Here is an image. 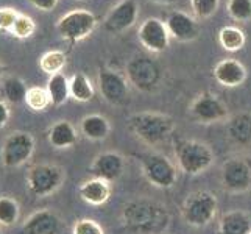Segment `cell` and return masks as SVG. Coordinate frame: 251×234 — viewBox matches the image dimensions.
Returning a JSON list of instances; mask_svg holds the SVG:
<instances>
[{"label":"cell","mask_w":251,"mask_h":234,"mask_svg":"<svg viewBox=\"0 0 251 234\" xmlns=\"http://www.w3.org/2000/svg\"><path fill=\"white\" fill-rule=\"evenodd\" d=\"M124 220L128 228L137 233H153L167 227L166 208L149 202H133L124 208Z\"/></svg>","instance_id":"1"},{"label":"cell","mask_w":251,"mask_h":234,"mask_svg":"<svg viewBox=\"0 0 251 234\" xmlns=\"http://www.w3.org/2000/svg\"><path fill=\"white\" fill-rule=\"evenodd\" d=\"M131 133L147 145H158L172 134L175 124L169 116L156 112H141L128 119Z\"/></svg>","instance_id":"2"},{"label":"cell","mask_w":251,"mask_h":234,"mask_svg":"<svg viewBox=\"0 0 251 234\" xmlns=\"http://www.w3.org/2000/svg\"><path fill=\"white\" fill-rule=\"evenodd\" d=\"M176 162L181 172L189 173V175H198L209 169L215 155L207 144L200 141H181L175 147Z\"/></svg>","instance_id":"3"},{"label":"cell","mask_w":251,"mask_h":234,"mask_svg":"<svg viewBox=\"0 0 251 234\" xmlns=\"http://www.w3.org/2000/svg\"><path fill=\"white\" fill-rule=\"evenodd\" d=\"M219 209V202L209 190H197L187 195L183 203V217L192 227L201 228L209 225Z\"/></svg>","instance_id":"4"},{"label":"cell","mask_w":251,"mask_h":234,"mask_svg":"<svg viewBox=\"0 0 251 234\" xmlns=\"http://www.w3.org/2000/svg\"><path fill=\"white\" fill-rule=\"evenodd\" d=\"M66 172L56 164H36L27 172V187L34 197H49L64 184Z\"/></svg>","instance_id":"5"},{"label":"cell","mask_w":251,"mask_h":234,"mask_svg":"<svg viewBox=\"0 0 251 234\" xmlns=\"http://www.w3.org/2000/svg\"><path fill=\"white\" fill-rule=\"evenodd\" d=\"M141 167L147 181L159 189H170L178 180L175 164L161 153L141 155Z\"/></svg>","instance_id":"6"},{"label":"cell","mask_w":251,"mask_h":234,"mask_svg":"<svg viewBox=\"0 0 251 234\" xmlns=\"http://www.w3.org/2000/svg\"><path fill=\"white\" fill-rule=\"evenodd\" d=\"M95 25H97V19L91 11L76 8V10L69 11L59 17L56 30L63 39L78 42L91 36L92 31L95 30Z\"/></svg>","instance_id":"7"},{"label":"cell","mask_w":251,"mask_h":234,"mask_svg":"<svg viewBox=\"0 0 251 234\" xmlns=\"http://www.w3.org/2000/svg\"><path fill=\"white\" fill-rule=\"evenodd\" d=\"M34 153V137L25 131H14L3 141L0 150V159L8 169L24 166Z\"/></svg>","instance_id":"8"},{"label":"cell","mask_w":251,"mask_h":234,"mask_svg":"<svg viewBox=\"0 0 251 234\" xmlns=\"http://www.w3.org/2000/svg\"><path fill=\"white\" fill-rule=\"evenodd\" d=\"M222 184L229 192L242 194L251 187V167L245 159L229 158L223 162L222 170Z\"/></svg>","instance_id":"9"},{"label":"cell","mask_w":251,"mask_h":234,"mask_svg":"<svg viewBox=\"0 0 251 234\" xmlns=\"http://www.w3.org/2000/svg\"><path fill=\"white\" fill-rule=\"evenodd\" d=\"M99 89L109 105L120 106L128 100V81L122 74H119L112 69H101L99 72Z\"/></svg>","instance_id":"10"},{"label":"cell","mask_w":251,"mask_h":234,"mask_svg":"<svg viewBox=\"0 0 251 234\" xmlns=\"http://www.w3.org/2000/svg\"><path fill=\"white\" fill-rule=\"evenodd\" d=\"M137 38L147 50L159 53V52H164L169 47L170 34L164 21L158 19V17H147L141 24Z\"/></svg>","instance_id":"11"},{"label":"cell","mask_w":251,"mask_h":234,"mask_svg":"<svg viewBox=\"0 0 251 234\" xmlns=\"http://www.w3.org/2000/svg\"><path fill=\"white\" fill-rule=\"evenodd\" d=\"M190 112L203 124H212L228 117V106L212 94H201L190 105Z\"/></svg>","instance_id":"12"},{"label":"cell","mask_w":251,"mask_h":234,"mask_svg":"<svg viewBox=\"0 0 251 234\" xmlns=\"http://www.w3.org/2000/svg\"><path fill=\"white\" fill-rule=\"evenodd\" d=\"M139 14V6L134 0H122L117 3L105 19V28L109 33H124L129 30L137 21Z\"/></svg>","instance_id":"13"},{"label":"cell","mask_w":251,"mask_h":234,"mask_svg":"<svg viewBox=\"0 0 251 234\" xmlns=\"http://www.w3.org/2000/svg\"><path fill=\"white\" fill-rule=\"evenodd\" d=\"M125 169V159L122 155L116 152H103L97 155L92 161L91 172L94 177L106 180V181H116L124 173Z\"/></svg>","instance_id":"14"},{"label":"cell","mask_w":251,"mask_h":234,"mask_svg":"<svg viewBox=\"0 0 251 234\" xmlns=\"http://www.w3.org/2000/svg\"><path fill=\"white\" fill-rule=\"evenodd\" d=\"M212 75L215 81L225 88H237L247 80V69L239 59L226 58L215 64Z\"/></svg>","instance_id":"15"},{"label":"cell","mask_w":251,"mask_h":234,"mask_svg":"<svg viewBox=\"0 0 251 234\" xmlns=\"http://www.w3.org/2000/svg\"><path fill=\"white\" fill-rule=\"evenodd\" d=\"M166 27L169 30L170 38L189 42L194 41L198 36V24L192 16H189L184 11H173L166 19Z\"/></svg>","instance_id":"16"},{"label":"cell","mask_w":251,"mask_h":234,"mask_svg":"<svg viewBox=\"0 0 251 234\" xmlns=\"http://www.w3.org/2000/svg\"><path fill=\"white\" fill-rule=\"evenodd\" d=\"M21 233L22 234H58L59 219L51 211L47 209L36 211L24 222Z\"/></svg>","instance_id":"17"},{"label":"cell","mask_w":251,"mask_h":234,"mask_svg":"<svg viewBox=\"0 0 251 234\" xmlns=\"http://www.w3.org/2000/svg\"><path fill=\"white\" fill-rule=\"evenodd\" d=\"M78 192L86 203L94 205V206H101V205H105L111 197V183L106 180L94 177L91 180H86L84 183H81Z\"/></svg>","instance_id":"18"},{"label":"cell","mask_w":251,"mask_h":234,"mask_svg":"<svg viewBox=\"0 0 251 234\" xmlns=\"http://www.w3.org/2000/svg\"><path fill=\"white\" fill-rule=\"evenodd\" d=\"M47 139L55 149H69L78 141V131L69 120H58L50 127Z\"/></svg>","instance_id":"19"},{"label":"cell","mask_w":251,"mask_h":234,"mask_svg":"<svg viewBox=\"0 0 251 234\" xmlns=\"http://www.w3.org/2000/svg\"><path fill=\"white\" fill-rule=\"evenodd\" d=\"M228 136L236 145L248 147L251 145V114L240 112L234 117L228 119Z\"/></svg>","instance_id":"20"},{"label":"cell","mask_w":251,"mask_h":234,"mask_svg":"<svg viewBox=\"0 0 251 234\" xmlns=\"http://www.w3.org/2000/svg\"><path fill=\"white\" fill-rule=\"evenodd\" d=\"M80 130L83 136L91 141H105L111 133V124L105 116L89 114L83 117Z\"/></svg>","instance_id":"21"},{"label":"cell","mask_w":251,"mask_h":234,"mask_svg":"<svg viewBox=\"0 0 251 234\" xmlns=\"http://www.w3.org/2000/svg\"><path fill=\"white\" fill-rule=\"evenodd\" d=\"M46 89L49 92L50 103L53 106H61L71 97V88H69V78L63 74L58 72L50 75Z\"/></svg>","instance_id":"22"},{"label":"cell","mask_w":251,"mask_h":234,"mask_svg":"<svg viewBox=\"0 0 251 234\" xmlns=\"http://www.w3.org/2000/svg\"><path fill=\"white\" fill-rule=\"evenodd\" d=\"M251 231V222L245 212L234 211L223 215L220 220L219 234H248Z\"/></svg>","instance_id":"23"},{"label":"cell","mask_w":251,"mask_h":234,"mask_svg":"<svg viewBox=\"0 0 251 234\" xmlns=\"http://www.w3.org/2000/svg\"><path fill=\"white\" fill-rule=\"evenodd\" d=\"M69 88H71V97L76 102H89L94 97V86L88 75L83 72H76L69 80Z\"/></svg>","instance_id":"24"},{"label":"cell","mask_w":251,"mask_h":234,"mask_svg":"<svg viewBox=\"0 0 251 234\" xmlns=\"http://www.w3.org/2000/svg\"><path fill=\"white\" fill-rule=\"evenodd\" d=\"M219 42L220 46L228 52H239L244 49L247 38L245 33L234 25H226L219 31Z\"/></svg>","instance_id":"25"},{"label":"cell","mask_w":251,"mask_h":234,"mask_svg":"<svg viewBox=\"0 0 251 234\" xmlns=\"http://www.w3.org/2000/svg\"><path fill=\"white\" fill-rule=\"evenodd\" d=\"M2 89H3V95H5L6 102L14 103V105L25 102L27 91H28L22 78L16 77V75L5 78L3 83H2Z\"/></svg>","instance_id":"26"},{"label":"cell","mask_w":251,"mask_h":234,"mask_svg":"<svg viewBox=\"0 0 251 234\" xmlns=\"http://www.w3.org/2000/svg\"><path fill=\"white\" fill-rule=\"evenodd\" d=\"M21 208L16 198L2 195L0 197V227H13L19 220Z\"/></svg>","instance_id":"27"},{"label":"cell","mask_w":251,"mask_h":234,"mask_svg":"<svg viewBox=\"0 0 251 234\" xmlns=\"http://www.w3.org/2000/svg\"><path fill=\"white\" fill-rule=\"evenodd\" d=\"M67 61V56L63 50H50L47 53H44L39 59V67L44 74L53 75L61 72Z\"/></svg>","instance_id":"28"},{"label":"cell","mask_w":251,"mask_h":234,"mask_svg":"<svg viewBox=\"0 0 251 234\" xmlns=\"http://www.w3.org/2000/svg\"><path fill=\"white\" fill-rule=\"evenodd\" d=\"M25 103L31 111H46L50 103V97L46 88H39V86H33L28 88L27 91V97H25Z\"/></svg>","instance_id":"29"},{"label":"cell","mask_w":251,"mask_h":234,"mask_svg":"<svg viewBox=\"0 0 251 234\" xmlns=\"http://www.w3.org/2000/svg\"><path fill=\"white\" fill-rule=\"evenodd\" d=\"M226 10L237 22L251 21V0H228Z\"/></svg>","instance_id":"30"},{"label":"cell","mask_w":251,"mask_h":234,"mask_svg":"<svg viewBox=\"0 0 251 234\" xmlns=\"http://www.w3.org/2000/svg\"><path fill=\"white\" fill-rule=\"evenodd\" d=\"M34 31H36V22L27 14H19L17 21L14 22L11 34L17 39H28L33 36Z\"/></svg>","instance_id":"31"},{"label":"cell","mask_w":251,"mask_h":234,"mask_svg":"<svg viewBox=\"0 0 251 234\" xmlns=\"http://www.w3.org/2000/svg\"><path fill=\"white\" fill-rule=\"evenodd\" d=\"M220 0H190V10L198 19H209L219 10Z\"/></svg>","instance_id":"32"},{"label":"cell","mask_w":251,"mask_h":234,"mask_svg":"<svg viewBox=\"0 0 251 234\" xmlns=\"http://www.w3.org/2000/svg\"><path fill=\"white\" fill-rule=\"evenodd\" d=\"M72 234H105L101 225L91 219H81L78 220L72 228Z\"/></svg>","instance_id":"33"},{"label":"cell","mask_w":251,"mask_h":234,"mask_svg":"<svg viewBox=\"0 0 251 234\" xmlns=\"http://www.w3.org/2000/svg\"><path fill=\"white\" fill-rule=\"evenodd\" d=\"M21 13H17L14 8L10 6H5V8H0V30L3 31H10L14 27V22L17 21Z\"/></svg>","instance_id":"34"},{"label":"cell","mask_w":251,"mask_h":234,"mask_svg":"<svg viewBox=\"0 0 251 234\" xmlns=\"http://www.w3.org/2000/svg\"><path fill=\"white\" fill-rule=\"evenodd\" d=\"M28 2L41 11H53L59 0H28Z\"/></svg>","instance_id":"35"},{"label":"cell","mask_w":251,"mask_h":234,"mask_svg":"<svg viewBox=\"0 0 251 234\" xmlns=\"http://www.w3.org/2000/svg\"><path fill=\"white\" fill-rule=\"evenodd\" d=\"M11 117V109L8 106V103L5 100H0V130L6 127V124L10 122Z\"/></svg>","instance_id":"36"},{"label":"cell","mask_w":251,"mask_h":234,"mask_svg":"<svg viewBox=\"0 0 251 234\" xmlns=\"http://www.w3.org/2000/svg\"><path fill=\"white\" fill-rule=\"evenodd\" d=\"M151 2H156V3H172L175 0H151Z\"/></svg>","instance_id":"37"},{"label":"cell","mask_w":251,"mask_h":234,"mask_svg":"<svg viewBox=\"0 0 251 234\" xmlns=\"http://www.w3.org/2000/svg\"><path fill=\"white\" fill-rule=\"evenodd\" d=\"M3 72H5V67H3V64H2V63H0V80H2Z\"/></svg>","instance_id":"38"},{"label":"cell","mask_w":251,"mask_h":234,"mask_svg":"<svg viewBox=\"0 0 251 234\" xmlns=\"http://www.w3.org/2000/svg\"><path fill=\"white\" fill-rule=\"evenodd\" d=\"M0 234H2V230H0Z\"/></svg>","instance_id":"39"},{"label":"cell","mask_w":251,"mask_h":234,"mask_svg":"<svg viewBox=\"0 0 251 234\" xmlns=\"http://www.w3.org/2000/svg\"><path fill=\"white\" fill-rule=\"evenodd\" d=\"M248 234H251V231H250V233H248Z\"/></svg>","instance_id":"40"},{"label":"cell","mask_w":251,"mask_h":234,"mask_svg":"<svg viewBox=\"0 0 251 234\" xmlns=\"http://www.w3.org/2000/svg\"><path fill=\"white\" fill-rule=\"evenodd\" d=\"M80 2H81V0H80Z\"/></svg>","instance_id":"41"}]
</instances>
